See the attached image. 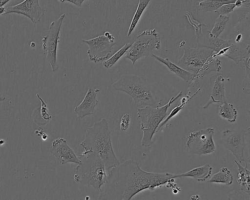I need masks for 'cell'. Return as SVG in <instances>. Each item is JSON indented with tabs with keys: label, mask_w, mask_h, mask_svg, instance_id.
<instances>
[{
	"label": "cell",
	"mask_w": 250,
	"mask_h": 200,
	"mask_svg": "<svg viewBox=\"0 0 250 200\" xmlns=\"http://www.w3.org/2000/svg\"><path fill=\"white\" fill-rule=\"evenodd\" d=\"M175 178L174 174L145 171L137 161L128 160L109 171L98 200H131L143 190L162 187Z\"/></svg>",
	"instance_id": "cell-1"
},
{
	"label": "cell",
	"mask_w": 250,
	"mask_h": 200,
	"mask_svg": "<svg viewBox=\"0 0 250 200\" xmlns=\"http://www.w3.org/2000/svg\"><path fill=\"white\" fill-rule=\"evenodd\" d=\"M85 151L98 155L108 171L120 162L116 157L111 143L110 132L106 120L103 118L87 128L85 138L80 144Z\"/></svg>",
	"instance_id": "cell-2"
},
{
	"label": "cell",
	"mask_w": 250,
	"mask_h": 200,
	"mask_svg": "<svg viewBox=\"0 0 250 200\" xmlns=\"http://www.w3.org/2000/svg\"><path fill=\"white\" fill-rule=\"evenodd\" d=\"M184 54L178 60V66L195 75L196 80L212 71L220 72L221 61L217 58H212L213 50L206 48L183 46Z\"/></svg>",
	"instance_id": "cell-3"
},
{
	"label": "cell",
	"mask_w": 250,
	"mask_h": 200,
	"mask_svg": "<svg viewBox=\"0 0 250 200\" xmlns=\"http://www.w3.org/2000/svg\"><path fill=\"white\" fill-rule=\"evenodd\" d=\"M77 157L80 162L74 169V181L101 191L107 176L102 160L90 151H83Z\"/></svg>",
	"instance_id": "cell-4"
},
{
	"label": "cell",
	"mask_w": 250,
	"mask_h": 200,
	"mask_svg": "<svg viewBox=\"0 0 250 200\" xmlns=\"http://www.w3.org/2000/svg\"><path fill=\"white\" fill-rule=\"evenodd\" d=\"M112 86L115 90L124 92L130 96L137 109L157 106L148 83L143 76L122 75Z\"/></svg>",
	"instance_id": "cell-5"
},
{
	"label": "cell",
	"mask_w": 250,
	"mask_h": 200,
	"mask_svg": "<svg viewBox=\"0 0 250 200\" xmlns=\"http://www.w3.org/2000/svg\"><path fill=\"white\" fill-rule=\"evenodd\" d=\"M182 96V92L181 91L176 96L172 97L166 104L162 106H146L137 109L138 117L140 119V126L143 131L141 141L142 146L148 147L150 145L153 135L167 115L168 109Z\"/></svg>",
	"instance_id": "cell-6"
},
{
	"label": "cell",
	"mask_w": 250,
	"mask_h": 200,
	"mask_svg": "<svg viewBox=\"0 0 250 200\" xmlns=\"http://www.w3.org/2000/svg\"><path fill=\"white\" fill-rule=\"evenodd\" d=\"M161 47L160 34L155 29L145 30L137 36L136 40L126 51L125 58L130 60L133 65L144 57L151 56L152 51Z\"/></svg>",
	"instance_id": "cell-7"
},
{
	"label": "cell",
	"mask_w": 250,
	"mask_h": 200,
	"mask_svg": "<svg viewBox=\"0 0 250 200\" xmlns=\"http://www.w3.org/2000/svg\"><path fill=\"white\" fill-rule=\"evenodd\" d=\"M186 15L190 24L194 28L195 39L199 48L209 49L217 53L221 50L229 47L236 43L234 39L224 40L213 36L208 29L207 25L194 20L192 15L188 12H186Z\"/></svg>",
	"instance_id": "cell-8"
},
{
	"label": "cell",
	"mask_w": 250,
	"mask_h": 200,
	"mask_svg": "<svg viewBox=\"0 0 250 200\" xmlns=\"http://www.w3.org/2000/svg\"><path fill=\"white\" fill-rule=\"evenodd\" d=\"M65 16V14H62L51 23L47 33L43 36L42 40L46 60L50 63L53 72L56 71L59 68L57 60V46L60 42L59 34Z\"/></svg>",
	"instance_id": "cell-9"
},
{
	"label": "cell",
	"mask_w": 250,
	"mask_h": 200,
	"mask_svg": "<svg viewBox=\"0 0 250 200\" xmlns=\"http://www.w3.org/2000/svg\"><path fill=\"white\" fill-rule=\"evenodd\" d=\"M214 133V128H207L190 133L187 136V147L190 152L198 155L214 152L216 148L213 140Z\"/></svg>",
	"instance_id": "cell-10"
},
{
	"label": "cell",
	"mask_w": 250,
	"mask_h": 200,
	"mask_svg": "<svg viewBox=\"0 0 250 200\" xmlns=\"http://www.w3.org/2000/svg\"><path fill=\"white\" fill-rule=\"evenodd\" d=\"M82 41L88 45L87 53L90 60L94 63L105 60L116 44L115 38L109 32L90 40H83Z\"/></svg>",
	"instance_id": "cell-11"
},
{
	"label": "cell",
	"mask_w": 250,
	"mask_h": 200,
	"mask_svg": "<svg viewBox=\"0 0 250 200\" xmlns=\"http://www.w3.org/2000/svg\"><path fill=\"white\" fill-rule=\"evenodd\" d=\"M250 128L239 127L229 129L226 128L223 132L221 142L225 147L235 157L237 162L245 161L244 150L246 146V136Z\"/></svg>",
	"instance_id": "cell-12"
},
{
	"label": "cell",
	"mask_w": 250,
	"mask_h": 200,
	"mask_svg": "<svg viewBox=\"0 0 250 200\" xmlns=\"http://www.w3.org/2000/svg\"><path fill=\"white\" fill-rule=\"evenodd\" d=\"M9 13L24 15L29 18L33 23H37L43 16L44 9L40 5L38 0H25L17 5L6 8L4 15Z\"/></svg>",
	"instance_id": "cell-13"
},
{
	"label": "cell",
	"mask_w": 250,
	"mask_h": 200,
	"mask_svg": "<svg viewBox=\"0 0 250 200\" xmlns=\"http://www.w3.org/2000/svg\"><path fill=\"white\" fill-rule=\"evenodd\" d=\"M50 152L61 164L68 162L78 164L80 161L73 150L69 146L67 140L59 138L51 143Z\"/></svg>",
	"instance_id": "cell-14"
},
{
	"label": "cell",
	"mask_w": 250,
	"mask_h": 200,
	"mask_svg": "<svg viewBox=\"0 0 250 200\" xmlns=\"http://www.w3.org/2000/svg\"><path fill=\"white\" fill-rule=\"evenodd\" d=\"M99 92V89L88 88L82 102L74 108V111L78 118H83L93 114L94 109L99 102L96 96Z\"/></svg>",
	"instance_id": "cell-15"
},
{
	"label": "cell",
	"mask_w": 250,
	"mask_h": 200,
	"mask_svg": "<svg viewBox=\"0 0 250 200\" xmlns=\"http://www.w3.org/2000/svg\"><path fill=\"white\" fill-rule=\"evenodd\" d=\"M250 48L249 44L242 45V43H235L229 47L221 50L216 54V56H225L238 64L240 62L250 58Z\"/></svg>",
	"instance_id": "cell-16"
},
{
	"label": "cell",
	"mask_w": 250,
	"mask_h": 200,
	"mask_svg": "<svg viewBox=\"0 0 250 200\" xmlns=\"http://www.w3.org/2000/svg\"><path fill=\"white\" fill-rule=\"evenodd\" d=\"M227 101L225 96V79L222 75H219L215 80L210 99L203 107L206 109L212 103H222Z\"/></svg>",
	"instance_id": "cell-17"
},
{
	"label": "cell",
	"mask_w": 250,
	"mask_h": 200,
	"mask_svg": "<svg viewBox=\"0 0 250 200\" xmlns=\"http://www.w3.org/2000/svg\"><path fill=\"white\" fill-rule=\"evenodd\" d=\"M151 56L166 65L171 72L174 73L182 80L187 82L191 81L192 82L195 83V75L193 74L171 62L168 58H162L154 54H152Z\"/></svg>",
	"instance_id": "cell-18"
},
{
	"label": "cell",
	"mask_w": 250,
	"mask_h": 200,
	"mask_svg": "<svg viewBox=\"0 0 250 200\" xmlns=\"http://www.w3.org/2000/svg\"><path fill=\"white\" fill-rule=\"evenodd\" d=\"M212 168L208 164L193 168L186 173L176 174V177H190L199 181H204L209 178L212 173Z\"/></svg>",
	"instance_id": "cell-19"
},
{
	"label": "cell",
	"mask_w": 250,
	"mask_h": 200,
	"mask_svg": "<svg viewBox=\"0 0 250 200\" xmlns=\"http://www.w3.org/2000/svg\"><path fill=\"white\" fill-rule=\"evenodd\" d=\"M236 164L238 173L237 174V181L240 186V189L246 193H250V172L245 161V166H243L237 160L234 161Z\"/></svg>",
	"instance_id": "cell-20"
},
{
	"label": "cell",
	"mask_w": 250,
	"mask_h": 200,
	"mask_svg": "<svg viewBox=\"0 0 250 200\" xmlns=\"http://www.w3.org/2000/svg\"><path fill=\"white\" fill-rule=\"evenodd\" d=\"M208 182L230 185L233 182V176L227 167H222L211 177Z\"/></svg>",
	"instance_id": "cell-21"
},
{
	"label": "cell",
	"mask_w": 250,
	"mask_h": 200,
	"mask_svg": "<svg viewBox=\"0 0 250 200\" xmlns=\"http://www.w3.org/2000/svg\"><path fill=\"white\" fill-rule=\"evenodd\" d=\"M219 115L228 122H235L237 117V112L232 104L227 101L221 104L219 107Z\"/></svg>",
	"instance_id": "cell-22"
},
{
	"label": "cell",
	"mask_w": 250,
	"mask_h": 200,
	"mask_svg": "<svg viewBox=\"0 0 250 200\" xmlns=\"http://www.w3.org/2000/svg\"><path fill=\"white\" fill-rule=\"evenodd\" d=\"M236 0H204L197 2L199 10L203 12L216 11L224 4L234 3Z\"/></svg>",
	"instance_id": "cell-23"
},
{
	"label": "cell",
	"mask_w": 250,
	"mask_h": 200,
	"mask_svg": "<svg viewBox=\"0 0 250 200\" xmlns=\"http://www.w3.org/2000/svg\"><path fill=\"white\" fill-rule=\"evenodd\" d=\"M201 88L198 89V90L191 97H189L190 94L188 95H185L183 97L181 100V103H179L176 106H175L170 112L169 115L159 125L156 132L162 130V129L165 127L169 121V120L176 115L185 106L186 104L192 99L197 93L200 91Z\"/></svg>",
	"instance_id": "cell-24"
},
{
	"label": "cell",
	"mask_w": 250,
	"mask_h": 200,
	"mask_svg": "<svg viewBox=\"0 0 250 200\" xmlns=\"http://www.w3.org/2000/svg\"><path fill=\"white\" fill-rule=\"evenodd\" d=\"M150 0H139L138 7L134 14L131 22L128 32L127 37H129L135 28L139 20L143 13L144 10L148 5Z\"/></svg>",
	"instance_id": "cell-25"
},
{
	"label": "cell",
	"mask_w": 250,
	"mask_h": 200,
	"mask_svg": "<svg viewBox=\"0 0 250 200\" xmlns=\"http://www.w3.org/2000/svg\"><path fill=\"white\" fill-rule=\"evenodd\" d=\"M133 42L126 43L120 50L116 52L110 58L103 61V65L104 68L112 67L116 62L126 52L133 44Z\"/></svg>",
	"instance_id": "cell-26"
},
{
	"label": "cell",
	"mask_w": 250,
	"mask_h": 200,
	"mask_svg": "<svg viewBox=\"0 0 250 200\" xmlns=\"http://www.w3.org/2000/svg\"><path fill=\"white\" fill-rule=\"evenodd\" d=\"M229 20V17L228 16L219 15L215 20L213 29L210 31L211 34L215 37H219L224 30Z\"/></svg>",
	"instance_id": "cell-27"
},
{
	"label": "cell",
	"mask_w": 250,
	"mask_h": 200,
	"mask_svg": "<svg viewBox=\"0 0 250 200\" xmlns=\"http://www.w3.org/2000/svg\"><path fill=\"white\" fill-rule=\"evenodd\" d=\"M250 59L245 60L242 61L246 70V75L242 84V90L246 94H250Z\"/></svg>",
	"instance_id": "cell-28"
},
{
	"label": "cell",
	"mask_w": 250,
	"mask_h": 200,
	"mask_svg": "<svg viewBox=\"0 0 250 200\" xmlns=\"http://www.w3.org/2000/svg\"><path fill=\"white\" fill-rule=\"evenodd\" d=\"M36 96L41 102V106L39 109L40 114L42 119L44 120L46 124H47L49 122L51 116L48 112L47 104L38 94H37Z\"/></svg>",
	"instance_id": "cell-29"
},
{
	"label": "cell",
	"mask_w": 250,
	"mask_h": 200,
	"mask_svg": "<svg viewBox=\"0 0 250 200\" xmlns=\"http://www.w3.org/2000/svg\"><path fill=\"white\" fill-rule=\"evenodd\" d=\"M235 7L234 3L224 4L219 8L215 12L219 15H224L233 11Z\"/></svg>",
	"instance_id": "cell-30"
},
{
	"label": "cell",
	"mask_w": 250,
	"mask_h": 200,
	"mask_svg": "<svg viewBox=\"0 0 250 200\" xmlns=\"http://www.w3.org/2000/svg\"><path fill=\"white\" fill-rule=\"evenodd\" d=\"M130 117L128 114H124L121 118L120 127L121 131H124L128 129L130 124Z\"/></svg>",
	"instance_id": "cell-31"
},
{
	"label": "cell",
	"mask_w": 250,
	"mask_h": 200,
	"mask_svg": "<svg viewBox=\"0 0 250 200\" xmlns=\"http://www.w3.org/2000/svg\"><path fill=\"white\" fill-rule=\"evenodd\" d=\"M228 200H246V198L236 191L230 192L227 197Z\"/></svg>",
	"instance_id": "cell-32"
},
{
	"label": "cell",
	"mask_w": 250,
	"mask_h": 200,
	"mask_svg": "<svg viewBox=\"0 0 250 200\" xmlns=\"http://www.w3.org/2000/svg\"><path fill=\"white\" fill-rule=\"evenodd\" d=\"M61 2H69L76 5L78 7H81L82 3L86 1L85 0H59Z\"/></svg>",
	"instance_id": "cell-33"
},
{
	"label": "cell",
	"mask_w": 250,
	"mask_h": 200,
	"mask_svg": "<svg viewBox=\"0 0 250 200\" xmlns=\"http://www.w3.org/2000/svg\"><path fill=\"white\" fill-rule=\"evenodd\" d=\"M235 7H239L241 6H243L245 7H249L250 6V0H236L234 3Z\"/></svg>",
	"instance_id": "cell-34"
},
{
	"label": "cell",
	"mask_w": 250,
	"mask_h": 200,
	"mask_svg": "<svg viewBox=\"0 0 250 200\" xmlns=\"http://www.w3.org/2000/svg\"><path fill=\"white\" fill-rule=\"evenodd\" d=\"M242 34H239L237 36L236 39L234 40L235 42L237 43H239L240 40H241L242 38Z\"/></svg>",
	"instance_id": "cell-35"
},
{
	"label": "cell",
	"mask_w": 250,
	"mask_h": 200,
	"mask_svg": "<svg viewBox=\"0 0 250 200\" xmlns=\"http://www.w3.org/2000/svg\"><path fill=\"white\" fill-rule=\"evenodd\" d=\"M6 8L3 6L0 7V15H3L5 12Z\"/></svg>",
	"instance_id": "cell-36"
},
{
	"label": "cell",
	"mask_w": 250,
	"mask_h": 200,
	"mask_svg": "<svg viewBox=\"0 0 250 200\" xmlns=\"http://www.w3.org/2000/svg\"><path fill=\"white\" fill-rule=\"evenodd\" d=\"M9 1V0H0V7L3 6Z\"/></svg>",
	"instance_id": "cell-37"
},
{
	"label": "cell",
	"mask_w": 250,
	"mask_h": 200,
	"mask_svg": "<svg viewBox=\"0 0 250 200\" xmlns=\"http://www.w3.org/2000/svg\"><path fill=\"white\" fill-rule=\"evenodd\" d=\"M41 136H42V139L43 140H46L48 138L47 135L43 132L42 133V135Z\"/></svg>",
	"instance_id": "cell-38"
},
{
	"label": "cell",
	"mask_w": 250,
	"mask_h": 200,
	"mask_svg": "<svg viewBox=\"0 0 250 200\" xmlns=\"http://www.w3.org/2000/svg\"><path fill=\"white\" fill-rule=\"evenodd\" d=\"M5 140L1 139L0 140V145H3L5 143Z\"/></svg>",
	"instance_id": "cell-39"
},
{
	"label": "cell",
	"mask_w": 250,
	"mask_h": 200,
	"mask_svg": "<svg viewBox=\"0 0 250 200\" xmlns=\"http://www.w3.org/2000/svg\"><path fill=\"white\" fill-rule=\"evenodd\" d=\"M5 100V97L3 96H0V101H2Z\"/></svg>",
	"instance_id": "cell-40"
},
{
	"label": "cell",
	"mask_w": 250,
	"mask_h": 200,
	"mask_svg": "<svg viewBox=\"0 0 250 200\" xmlns=\"http://www.w3.org/2000/svg\"><path fill=\"white\" fill-rule=\"evenodd\" d=\"M30 46L31 47H34L35 46V43L34 42H32Z\"/></svg>",
	"instance_id": "cell-41"
},
{
	"label": "cell",
	"mask_w": 250,
	"mask_h": 200,
	"mask_svg": "<svg viewBox=\"0 0 250 200\" xmlns=\"http://www.w3.org/2000/svg\"><path fill=\"white\" fill-rule=\"evenodd\" d=\"M1 139V138H0V140Z\"/></svg>",
	"instance_id": "cell-42"
}]
</instances>
